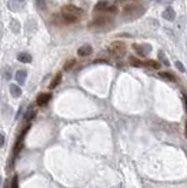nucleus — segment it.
<instances>
[{
    "instance_id": "f257e3e1",
    "label": "nucleus",
    "mask_w": 187,
    "mask_h": 188,
    "mask_svg": "<svg viewBox=\"0 0 187 188\" xmlns=\"http://www.w3.org/2000/svg\"><path fill=\"white\" fill-rule=\"evenodd\" d=\"M111 24H112V19H111L110 15L100 14L98 15L96 18H94V20L90 24V26L92 28H104V27H106V26H108Z\"/></svg>"
},
{
    "instance_id": "f03ea898",
    "label": "nucleus",
    "mask_w": 187,
    "mask_h": 188,
    "mask_svg": "<svg viewBox=\"0 0 187 188\" xmlns=\"http://www.w3.org/2000/svg\"><path fill=\"white\" fill-rule=\"evenodd\" d=\"M61 13L65 14H70L72 17H75L77 19H80L82 15H84V11L80 7H77L74 5H66L61 8Z\"/></svg>"
},
{
    "instance_id": "7ed1b4c3",
    "label": "nucleus",
    "mask_w": 187,
    "mask_h": 188,
    "mask_svg": "<svg viewBox=\"0 0 187 188\" xmlns=\"http://www.w3.org/2000/svg\"><path fill=\"white\" fill-rule=\"evenodd\" d=\"M110 52L113 54V55L121 57V55L126 52V46H125V43H122V41H114V43H111Z\"/></svg>"
},
{
    "instance_id": "20e7f679",
    "label": "nucleus",
    "mask_w": 187,
    "mask_h": 188,
    "mask_svg": "<svg viewBox=\"0 0 187 188\" xmlns=\"http://www.w3.org/2000/svg\"><path fill=\"white\" fill-rule=\"evenodd\" d=\"M141 6L137 4H130V5L125 6L122 10V15L125 17H133V15H139L141 13Z\"/></svg>"
},
{
    "instance_id": "39448f33",
    "label": "nucleus",
    "mask_w": 187,
    "mask_h": 188,
    "mask_svg": "<svg viewBox=\"0 0 187 188\" xmlns=\"http://www.w3.org/2000/svg\"><path fill=\"white\" fill-rule=\"evenodd\" d=\"M132 47L134 48V51L137 52V54L140 55V57H146V55H148V53L152 51V47L149 46L148 43H143V45L134 43Z\"/></svg>"
},
{
    "instance_id": "423d86ee",
    "label": "nucleus",
    "mask_w": 187,
    "mask_h": 188,
    "mask_svg": "<svg viewBox=\"0 0 187 188\" xmlns=\"http://www.w3.org/2000/svg\"><path fill=\"white\" fill-rule=\"evenodd\" d=\"M93 53V48H92L91 45H82L81 47H79L78 49V54L80 57H88Z\"/></svg>"
},
{
    "instance_id": "0eeeda50",
    "label": "nucleus",
    "mask_w": 187,
    "mask_h": 188,
    "mask_svg": "<svg viewBox=\"0 0 187 188\" xmlns=\"http://www.w3.org/2000/svg\"><path fill=\"white\" fill-rule=\"evenodd\" d=\"M163 17H164V19H166L167 21H173V20L175 19L177 14H175V11H174L173 7H167V8L163 12Z\"/></svg>"
},
{
    "instance_id": "6e6552de",
    "label": "nucleus",
    "mask_w": 187,
    "mask_h": 188,
    "mask_svg": "<svg viewBox=\"0 0 187 188\" xmlns=\"http://www.w3.org/2000/svg\"><path fill=\"white\" fill-rule=\"evenodd\" d=\"M108 7H110V5H108L107 1H104V0H102V1H99L96 5V7H94V13H96V12H99V13L107 12V11H108Z\"/></svg>"
},
{
    "instance_id": "1a4fd4ad",
    "label": "nucleus",
    "mask_w": 187,
    "mask_h": 188,
    "mask_svg": "<svg viewBox=\"0 0 187 188\" xmlns=\"http://www.w3.org/2000/svg\"><path fill=\"white\" fill-rule=\"evenodd\" d=\"M26 78H27V72L24 71V69H19L15 73V80L17 82H19L20 85H24L25 81H26Z\"/></svg>"
},
{
    "instance_id": "9d476101",
    "label": "nucleus",
    "mask_w": 187,
    "mask_h": 188,
    "mask_svg": "<svg viewBox=\"0 0 187 188\" xmlns=\"http://www.w3.org/2000/svg\"><path fill=\"white\" fill-rule=\"evenodd\" d=\"M49 99H51V94L49 93H43V94H40L37 98V104L39 106H44V105H46L49 101Z\"/></svg>"
},
{
    "instance_id": "9b49d317",
    "label": "nucleus",
    "mask_w": 187,
    "mask_h": 188,
    "mask_svg": "<svg viewBox=\"0 0 187 188\" xmlns=\"http://www.w3.org/2000/svg\"><path fill=\"white\" fill-rule=\"evenodd\" d=\"M17 59H18V61L23 64H29L32 61V57H31V54L26 53V52H23V53H19L17 55Z\"/></svg>"
},
{
    "instance_id": "f8f14e48",
    "label": "nucleus",
    "mask_w": 187,
    "mask_h": 188,
    "mask_svg": "<svg viewBox=\"0 0 187 188\" xmlns=\"http://www.w3.org/2000/svg\"><path fill=\"white\" fill-rule=\"evenodd\" d=\"M10 92L14 98H19L21 95V88L19 86H17V85H14V84H11L10 85Z\"/></svg>"
},
{
    "instance_id": "ddd939ff",
    "label": "nucleus",
    "mask_w": 187,
    "mask_h": 188,
    "mask_svg": "<svg viewBox=\"0 0 187 188\" xmlns=\"http://www.w3.org/2000/svg\"><path fill=\"white\" fill-rule=\"evenodd\" d=\"M61 78H62V75L59 73V74H57L55 77H54V79H53L52 81H51V85H49V88L51 89H53V88H55V87L60 84V81H61Z\"/></svg>"
},
{
    "instance_id": "4468645a",
    "label": "nucleus",
    "mask_w": 187,
    "mask_h": 188,
    "mask_svg": "<svg viewBox=\"0 0 187 188\" xmlns=\"http://www.w3.org/2000/svg\"><path fill=\"white\" fill-rule=\"evenodd\" d=\"M143 65L146 66V67L154 68V69H159L160 68V64H158L157 61H154V60H147V61L143 63Z\"/></svg>"
},
{
    "instance_id": "2eb2a0df",
    "label": "nucleus",
    "mask_w": 187,
    "mask_h": 188,
    "mask_svg": "<svg viewBox=\"0 0 187 188\" xmlns=\"http://www.w3.org/2000/svg\"><path fill=\"white\" fill-rule=\"evenodd\" d=\"M160 77L163 78V79H165V80H167V81H175L174 75L169 72H160Z\"/></svg>"
},
{
    "instance_id": "dca6fc26",
    "label": "nucleus",
    "mask_w": 187,
    "mask_h": 188,
    "mask_svg": "<svg viewBox=\"0 0 187 188\" xmlns=\"http://www.w3.org/2000/svg\"><path fill=\"white\" fill-rule=\"evenodd\" d=\"M74 64H75V60H74V59L67 60V61L65 63V65H64V69H65V71H71L72 67L74 66Z\"/></svg>"
},
{
    "instance_id": "f3484780",
    "label": "nucleus",
    "mask_w": 187,
    "mask_h": 188,
    "mask_svg": "<svg viewBox=\"0 0 187 188\" xmlns=\"http://www.w3.org/2000/svg\"><path fill=\"white\" fill-rule=\"evenodd\" d=\"M35 114H37V112L34 111V109L29 111L27 112V114H26V116H25V119H26V120H32L34 116H35Z\"/></svg>"
},
{
    "instance_id": "a211bd4d",
    "label": "nucleus",
    "mask_w": 187,
    "mask_h": 188,
    "mask_svg": "<svg viewBox=\"0 0 187 188\" xmlns=\"http://www.w3.org/2000/svg\"><path fill=\"white\" fill-rule=\"evenodd\" d=\"M159 58H160V60H161V61L164 63V65H166V66H168V65H169V63H168L167 58L165 57V54H164V52H161V51L159 52Z\"/></svg>"
},
{
    "instance_id": "6ab92c4d",
    "label": "nucleus",
    "mask_w": 187,
    "mask_h": 188,
    "mask_svg": "<svg viewBox=\"0 0 187 188\" xmlns=\"http://www.w3.org/2000/svg\"><path fill=\"white\" fill-rule=\"evenodd\" d=\"M38 7L40 10L46 8V0H38Z\"/></svg>"
},
{
    "instance_id": "aec40b11",
    "label": "nucleus",
    "mask_w": 187,
    "mask_h": 188,
    "mask_svg": "<svg viewBox=\"0 0 187 188\" xmlns=\"http://www.w3.org/2000/svg\"><path fill=\"white\" fill-rule=\"evenodd\" d=\"M11 28H13V31H14L15 33H17V32H18V29L15 28V26H19V23H18V21H17V20H12V21H11Z\"/></svg>"
},
{
    "instance_id": "412c9836",
    "label": "nucleus",
    "mask_w": 187,
    "mask_h": 188,
    "mask_svg": "<svg viewBox=\"0 0 187 188\" xmlns=\"http://www.w3.org/2000/svg\"><path fill=\"white\" fill-rule=\"evenodd\" d=\"M175 66H177V68L181 73H184L185 71H186V69H185V67H184V65H182V63H180V61H177V63H175Z\"/></svg>"
},
{
    "instance_id": "4be33fe9",
    "label": "nucleus",
    "mask_w": 187,
    "mask_h": 188,
    "mask_svg": "<svg viewBox=\"0 0 187 188\" xmlns=\"http://www.w3.org/2000/svg\"><path fill=\"white\" fill-rule=\"evenodd\" d=\"M12 188H18V178L14 176L13 179V182H12Z\"/></svg>"
},
{
    "instance_id": "5701e85b",
    "label": "nucleus",
    "mask_w": 187,
    "mask_h": 188,
    "mask_svg": "<svg viewBox=\"0 0 187 188\" xmlns=\"http://www.w3.org/2000/svg\"><path fill=\"white\" fill-rule=\"evenodd\" d=\"M4 144H5V136L3 134H0V147L4 146Z\"/></svg>"
},
{
    "instance_id": "b1692460",
    "label": "nucleus",
    "mask_w": 187,
    "mask_h": 188,
    "mask_svg": "<svg viewBox=\"0 0 187 188\" xmlns=\"http://www.w3.org/2000/svg\"><path fill=\"white\" fill-rule=\"evenodd\" d=\"M172 0H157V3L159 4H169Z\"/></svg>"
},
{
    "instance_id": "393cba45",
    "label": "nucleus",
    "mask_w": 187,
    "mask_h": 188,
    "mask_svg": "<svg viewBox=\"0 0 187 188\" xmlns=\"http://www.w3.org/2000/svg\"><path fill=\"white\" fill-rule=\"evenodd\" d=\"M8 73H10V69H6L5 71V74H4V75H5V78L6 79H10V74H8Z\"/></svg>"
},
{
    "instance_id": "a878e982",
    "label": "nucleus",
    "mask_w": 187,
    "mask_h": 188,
    "mask_svg": "<svg viewBox=\"0 0 187 188\" xmlns=\"http://www.w3.org/2000/svg\"><path fill=\"white\" fill-rule=\"evenodd\" d=\"M13 1H14V3H17V4H23L25 0H13Z\"/></svg>"
},
{
    "instance_id": "bb28decb",
    "label": "nucleus",
    "mask_w": 187,
    "mask_h": 188,
    "mask_svg": "<svg viewBox=\"0 0 187 188\" xmlns=\"http://www.w3.org/2000/svg\"><path fill=\"white\" fill-rule=\"evenodd\" d=\"M118 1H119V3H121V1H127V0H118Z\"/></svg>"
},
{
    "instance_id": "cd10ccee",
    "label": "nucleus",
    "mask_w": 187,
    "mask_h": 188,
    "mask_svg": "<svg viewBox=\"0 0 187 188\" xmlns=\"http://www.w3.org/2000/svg\"><path fill=\"white\" fill-rule=\"evenodd\" d=\"M0 186H1V176H0Z\"/></svg>"
}]
</instances>
